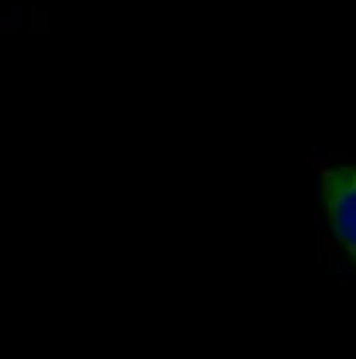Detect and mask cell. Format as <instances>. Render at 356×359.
Here are the masks:
<instances>
[{"label": "cell", "instance_id": "cell-1", "mask_svg": "<svg viewBox=\"0 0 356 359\" xmlns=\"http://www.w3.org/2000/svg\"><path fill=\"white\" fill-rule=\"evenodd\" d=\"M323 198L335 238L356 262V168H323Z\"/></svg>", "mask_w": 356, "mask_h": 359}]
</instances>
